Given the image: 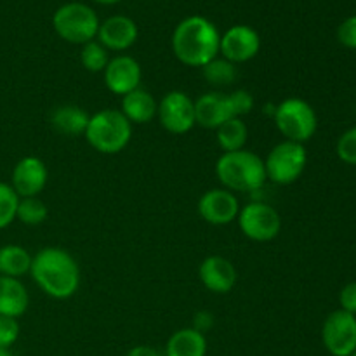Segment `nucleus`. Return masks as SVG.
I'll return each instance as SVG.
<instances>
[{"mask_svg": "<svg viewBox=\"0 0 356 356\" xmlns=\"http://www.w3.org/2000/svg\"><path fill=\"white\" fill-rule=\"evenodd\" d=\"M30 275L49 298L70 299L80 287V266L61 247H44L31 259Z\"/></svg>", "mask_w": 356, "mask_h": 356, "instance_id": "nucleus-1", "label": "nucleus"}, {"mask_svg": "<svg viewBox=\"0 0 356 356\" xmlns=\"http://www.w3.org/2000/svg\"><path fill=\"white\" fill-rule=\"evenodd\" d=\"M172 52L183 65L204 68L219 56L221 33L212 21L204 16L184 17L172 33Z\"/></svg>", "mask_w": 356, "mask_h": 356, "instance_id": "nucleus-2", "label": "nucleus"}, {"mask_svg": "<svg viewBox=\"0 0 356 356\" xmlns=\"http://www.w3.org/2000/svg\"><path fill=\"white\" fill-rule=\"evenodd\" d=\"M216 176L232 193H252L268 181L264 160L249 149L222 153L216 162Z\"/></svg>", "mask_w": 356, "mask_h": 356, "instance_id": "nucleus-3", "label": "nucleus"}, {"mask_svg": "<svg viewBox=\"0 0 356 356\" xmlns=\"http://www.w3.org/2000/svg\"><path fill=\"white\" fill-rule=\"evenodd\" d=\"M83 136L96 152L103 155H117L131 143L132 124L122 115L120 110L104 108L90 115Z\"/></svg>", "mask_w": 356, "mask_h": 356, "instance_id": "nucleus-4", "label": "nucleus"}, {"mask_svg": "<svg viewBox=\"0 0 356 356\" xmlns=\"http://www.w3.org/2000/svg\"><path fill=\"white\" fill-rule=\"evenodd\" d=\"M275 125L287 141L301 143L315 136L318 127V117L308 101L301 97H287L275 108Z\"/></svg>", "mask_w": 356, "mask_h": 356, "instance_id": "nucleus-5", "label": "nucleus"}, {"mask_svg": "<svg viewBox=\"0 0 356 356\" xmlns=\"http://www.w3.org/2000/svg\"><path fill=\"white\" fill-rule=\"evenodd\" d=\"M52 28L63 40L83 45L96 40L99 17L92 7L80 2H70L59 7L52 16Z\"/></svg>", "mask_w": 356, "mask_h": 356, "instance_id": "nucleus-6", "label": "nucleus"}, {"mask_svg": "<svg viewBox=\"0 0 356 356\" xmlns=\"http://www.w3.org/2000/svg\"><path fill=\"white\" fill-rule=\"evenodd\" d=\"M308 163V153L305 145L294 141H282L271 148L264 159L266 177L273 183L287 186L302 176Z\"/></svg>", "mask_w": 356, "mask_h": 356, "instance_id": "nucleus-7", "label": "nucleus"}, {"mask_svg": "<svg viewBox=\"0 0 356 356\" xmlns=\"http://www.w3.org/2000/svg\"><path fill=\"white\" fill-rule=\"evenodd\" d=\"M240 232L254 242H271L282 229V219L277 209L264 202H250L240 207L238 218Z\"/></svg>", "mask_w": 356, "mask_h": 356, "instance_id": "nucleus-8", "label": "nucleus"}, {"mask_svg": "<svg viewBox=\"0 0 356 356\" xmlns=\"http://www.w3.org/2000/svg\"><path fill=\"white\" fill-rule=\"evenodd\" d=\"M160 124L170 134H186L197 125L195 122V99L183 90H170L159 103L156 110Z\"/></svg>", "mask_w": 356, "mask_h": 356, "instance_id": "nucleus-9", "label": "nucleus"}, {"mask_svg": "<svg viewBox=\"0 0 356 356\" xmlns=\"http://www.w3.org/2000/svg\"><path fill=\"white\" fill-rule=\"evenodd\" d=\"M322 341L332 356H351L356 350V316L337 309L330 313L322 327Z\"/></svg>", "mask_w": 356, "mask_h": 356, "instance_id": "nucleus-10", "label": "nucleus"}, {"mask_svg": "<svg viewBox=\"0 0 356 356\" xmlns=\"http://www.w3.org/2000/svg\"><path fill=\"white\" fill-rule=\"evenodd\" d=\"M261 51V37L252 26L247 24H235L228 28L221 35V44H219V56L233 65L247 63L256 58Z\"/></svg>", "mask_w": 356, "mask_h": 356, "instance_id": "nucleus-11", "label": "nucleus"}, {"mask_svg": "<svg viewBox=\"0 0 356 356\" xmlns=\"http://www.w3.org/2000/svg\"><path fill=\"white\" fill-rule=\"evenodd\" d=\"M238 198L226 188H212V190L205 191L198 200V214L209 225H229L238 218Z\"/></svg>", "mask_w": 356, "mask_h": 356, "instance_id": "nucleus-12", "label": "nucleus"}, {"mask_svg": "<svg viewBox=\"0 0 356 356\" xmlns=\"http://www.w3.org/2000/svg\"><path fill=\"white\" fill-rule=\"evenodd\" d=\"M49 170L38 156H24L14 165L10 174V186L19 198L38 197L47 186Z\"/></svg>", "mask_w": 356, "mask_h": 356, "instance_id": "nucleus-13", "label": "nucleus"}, {"mask_svg": "<svg viewBox=\"0 0 356 356\" xmlns=\"http://www.w3.org/2000/svg\"><path fill=\"white\" fill-rule=\"evenodd\" d=\"M104 86L110 92L124 97L125 94L139 89L143 80L141 65L132 56L120 54L110 58V63L103 72Z\"/></svg>", "mask_w": 356, "mask_h": 356, "instance_id": "nucleus-14", "label": "nucleus"}, {"mask_svg": "<svg viewBox=\"0 0 356 356\" xmlns=\"http://www.w3.org/2000/svg\"><path fill=\"white\" fill-rule=\"evenodd\" d=\"M138 35V24L129 16L117 14V16H111L104 19L103 23H99L96 38L108 51L124 52L136 44Z\"/></svg>", "mask_w": 356, "mask_h": 356, "instance_id": "nucleus-15", "label": "nucleus"}, {"mask_svg": "<svg viewBox=\"0 0 356 356\" xmlns=\"http://www.w3.org/2000/svg\"><path fill=\"white\" fill-rule=\"evenodd\" d=\"M198 277L212 294H228L236 285V270L232 261L222 256H209L198 268Z\"/></svg>", "mask_w": 356, "mask_h": 356, "instance_id": "nucleus-16", "label": "nucleus"}, {"mask_svg": "<svg viewBox=\"0 0 356 356\" xmlns=\"http://www.w3.org/2000/svg\"><path fill=\"white\" fill-rule=\"evenodd\" d=\"M229 118H233V111L228 94L212 90L195 99V122L200 127L216 131Z\"/></svg>", "mask_w": 356, "mask_h": 356, "instance_id": "nucleus-17", "label": "nucleus"}, {"mask_svg": "<svg viewBox=\"0 0 356 356\" xmlns=\"http://www.w3.org/2000/svg\"><path fill=\"white\" fill-rule=\"evenodd\" d=\"M30 296L19 278L0 275V315L9 318H19L26 313Z\"/></svg>", "mask_w": 356, "mask_h": 356, "instance_id": "nucleus-18", "label": "nucleus"}, {"mask_svg": "<svg viewBox=\"0 0 356 356\" xmlns=\"http://www.w3.org/2000/svg\"><path fill=\"white\" fill-rule=\"evenodd\" d=\"M156 110H159V103L155 97L141 87L122 97L120 111L132 125L148 124L156 117Z\"/></svg>", "mask_w": 356, "mask_h": 356, "instance_id": "nucleus-19", "label": "nucleus"}, {"mask_svg": "<svg viewBox=\"0 0 356 356\" xmlns=\"http://www.w3.org/2000/svg\"><path fill=\"white\" fill-rule=\"evenodd\" d=\"M90 115L83 108L76 104H63L58 106L51 115V125L63 136L86 134L87 124H89Z\"/></svg>", "mask_w": 356, "mask_h": 356, "instance_id": "nucleus-20", "label": "nucleus"}, {"mask_svg": "<svg viewBox=\"0 0 356 356\" xmlns=\"http://www.w3.org/2000/svg\"><path fill=\"white\" fill-rule=\"evenodd\" d=\"M165 356H207L205 334L191 327L177 330L167 341Z\"/></svg>", "mask_w": 356, "mask_h": 356, "instance_id": "nucleus-21", "label": "nucleus"}, {"mask_svg": "<svg viewBox=\"0 0 356 356\" xmlns=\"http://www.w3.org/2000/svg\"><path fill=\"white\" fill-rule=\"evenodd\" d=\"M31 256L24 247L9 243V245L0 247V275L2 277L19 278L30 273L31 268Z\"/></svg>", "mask_w": 356, "mask_h": 356, "instance_id": "nucleus-22", "label": "nucleus"}, {"mask_svg": "<svg viewBox=\"0 0 356 356\" xmlns=\"http://www.w3.org/2000/svg\"><path fill=\"white\" fill-rule=\"evenodd\" d=\"M216 139L222 153L240 152L245 149L247 139H249V127L243 118H229L219 129H216Z\"/></svg>", "mask_w": 356, "mask_h": 356, "instance_id": "nucleus-23", "label": "nucleus"}, {"mask_svg": "<svg viewBox=\"0 0 356 356\" xmlns=\"http://www.w3.org/2000/svg\"><path fill=\"white\" fill-rule=\"evenodd\" d=\"M202 75H204V79L207 80L211 86H229V83L236 79V65H233L228 59L218 56V58L209 61L207 65L202 68Z\"/></svg>", "mask_w": 356, "mask_h": 356, "instance_id": "nucleus-24", "label": "nucleus"}, {"mask_svg": "<svg viewBox=\"0 0 356 356\" xmlns=\"http://www.w3.org/2000/svg\"><path fill=\"white\" fill-rule=\"evenodd\" d=\"M47 216H49V209L44 200H40L38 197L19 198L16 219L23 222V225L38 226L47 219Z\"/></svg>", "mask_w": 356, "mask_h": 356, "instance_id": "nucleus-25", "label": "nucleus"}, {"mask_svg": "<svg viewBox=\"0 0 356 356\" xmlns=\"http://www.w3.org/2000/svg\"><path fill=\"white\" fill-rule=\"evenodd\" d=\"M108 52L110 51L104 49L99 42L90 40L82 45V51H80V63H82V66L87 72L103 73L104 68L108 66V63H110Z\"/></svg>", "mask_w": 356, "mask_h": 356, "instance_id": "nucleus-26", "label": "nucleus"}, {"mask_svg": "<svg viewBox=\"0 0 356 356\" xmlns=\"http://www.w3.org/2000/svg\"><path fill=\"white\" fill-rule=\"evenodd\" d=\"M17 204H19V197L13 190V186L0 181V229H6L16 221Z\"/></svg>", "mask_w": 356, "mask_h": 356, "instance_id": "nucleus-27", "label": "nucleus"}, {"mask_svg": "<svg viewBox=\"0 0 356 356\" xmlns=\"http://www.w3.org/2000/svg\"><path fill=\"white\" fill-rule=\"evenodd\" d=\"M229 106H232L233 117L243 118L254 110V96L245 89H236L228 94Z\"/></svg>", "mask_w": 356, "mask_h": 356, "instance_id": "nucleus-28", "label": "nucleus"}, {"mask_svg": "<svg viewBox=\"0 0 356 356\" xmlns=\"http://www.w3.org/2000/svg\"><path fill=\"white\" fill-rule=\"evenodd\" d=\"M337 156L350 165H356V127H351L339 138Z\"/></svg>", "mask_w": 356, "mask_h": 356, "instance_id": "nucleus-29", "label": "nucleus"}, {"mask_svg": "<svg viewBox=\"0 0 356 356\" xmlns=\"http://www.w3.org/2000/svg\"><path fill=\"white\" fill-rule=\"evenodd\" d=\"M19 337V323L16 318L0 315V348L14 346V343Z\"/></svg>", "mask_w": 356, "mask_h": 356, "instance_id": "nucleus-30", "label": "nucleus"}, {"mask_svg": "<svg viewBox=\"0 0 356 356\" xmlns=\"http://www.w3.org/2000/svg\"><path fill=\"white\" fill-rule=\"evenodd\" d=\"M337 38L348 49H356V14L346 17L337 28Z\"/></svg>", "mask_w": 356, "mask_h": 356, "instance_id": "nucleus-31", "label": "nucleus"}, {"mask_svg": "<svg viewBox=\"0 0 356 356\" xmlns=\"http://www.w3.org/2000/svg\"><path fill=\"white\" fill-rule=\"evenodd\" d=\"M341 309L356 316V282L344 285L339 294Z\"/></svg>", "mask_w": 356, "mask_h": 356, "instance_id": "nucleus-32", "label": "nucleus"}, {"mask_svg": "<svg viewBox=\"0 0 356 356\" xmlns=\"http://www.w3.org/2000/svg\"><path fill=\"white\" fill-rule=\"evenodd\" d=\"M214 327V315L209 312H198L193 318V325L191 329L198 330L202 334H207L209 330Z\"/></svg>", "mask_w": 356, "mask_h": 356, "instance_id": "nucleus-33", "label": "nucleus"}, {"mask_svg": "<svg viewBox=\"0 0 356 356\" xmlns=\"http://www.w3.org/2000/svg\"><path fill=\"white\" fill-rule=\"evenodd\" d=\"M125 356H162L159 350H155L153 346H146V344H141V346H134L129 350V353Z\"/></svg>", "mask_w": 356, "mask_h": 356, "instance_id": "nucleus-34", "label": "nucleus"}, {"mask_svg": "<svg viewBox=\"0 0 356 356\" xmlns=\"http://www.w3.org/2000/svg\"><path fill=\"white\" fill-rule=\"evenodd\" d=\"M0 356H14V353L9 348H0Z\"/></svg>", "mask_w": 356, "mask_h": 356, "instance_id": "nucleus-35", "label": "nucleus"}, {"mask_svg": "<svg viewBox=\"0 0 356 356\" xmlns=\"http://www.w3.org/2000/svg\"><path fill=\"white\" fill-rule=\"evenodd\" d=\"M94 2L103 3V6H110V3H117V2H120V0H94Z\"/></svg>", "mask_w": 356, "mask_h": 356, "instance_id": "nucleus-36", "label": "nucleus"}, {"mask_svg": "<svg viewBox=\"0 0 356 356\" xmlns=\"http://www.w3.org/2000/svg\"><path fill=\"white\" fill-rule=\"evenodd\" d=\"M351 356H356V350H355V351H353V355H351Z\"/></svg>", "mask_w": 356, "mask_h": 356, "instance_id": "nucleus-37", "label": "nucleus"}]
</instances>
